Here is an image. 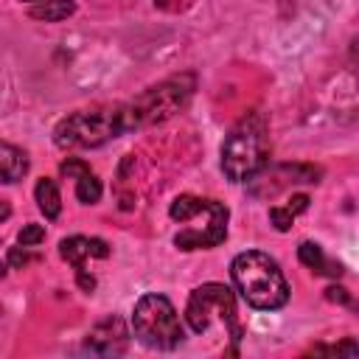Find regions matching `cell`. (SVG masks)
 <instances>
[{"label":"cell","mask_w":359,"mask_h":359,"mask_svg":"<svg viewBox=\"0 0 359 359\" xmlns=\"http://www.w3.org/2000/svg\"><path fill=\"white\" fill-rule=\"evenodd\" d=\"M230 278L241 300L258 311H275L289 303V283L278 261L261 250L238 252L230 264Z\"/></svg>","instance_id":"obj_1"},{"label":"cell","mask_w":359,"mask_h":359,"mask_svg":"<svg viewBox=\"0 0 359 359\" xmlns=\"http://www.w3.org/2000/svg\"><path fill=\"white\" fill-rule=\"evenodd\" d=\"M168 216L180 222V233L174 244L185 252L191 250H210L227 238V208L216 199H202L194 194H182L171 202Z\"/></svg>","instance_id":"obj_2"},{"label":"cell","mask_w":359,"mask_h":359,"mask_svg":"<svg viewBox=\"0 0 359 359\" xmlns=\"http://www.w3.org/2000/svg\"><path fill=\"white\" fill-rule=\"evenodd\" d=\"M269 160V135L266 118L261 112H247L227 132L222 143V171L230 182H247L264 171Z\"/></svg>","instance_id":"obj_3"},{"label":"cell","mask_w":359,"mask_h":359,"mask_svg":"<svg viewBox=\"0 0 359 359\" xmlns=\"http://www.w3.org/2000/svg\"><path fill=\"white\" fill-rule=\"evenodd\" d=\"M123 132H129L126 109H123V104H109V107L79 109V112H70L67 118H62L53 129V143L65 151L98 149Z\"/></svg>","instance_id":"obj_4"},{"label":"cell","mask_w":359,"mask_h":359,"mask_svg":"<svg viewBox=\"0 0 359 359\" xmlns=\"http://www.w3.org/2000/svg\"><path fill=\"white\" fill-rule=\"evenodd\" d=\"M194 84H196L194 76L182 73V76H171V79L143 90L135 101L123 104L129 129H143V126H154V123H163V121L174 118L191 101Z\"/></svg>","instance_id":"obj_5"},{"label":"cell","mask_w":359,"mask_h":359,"mask_svg":"<svg viewBox=\"0 0 359 359\" xmlns=\"http://www.w3.org/2000/svg\"><path fill=\"white\" fill-rule=\"evenodd\" d=\"M132 334L137 342L154 351H174L182 345V323L177 317V309L163 294H143L132 309Z\"/></svg>","instance_id":"obj_6"},{"label":"cell","mask_w":359,"mask_h":359,"mask_svg":"<svg viewBox=\"0 0 359 359\" xmlns=\"http://www.w3.org/2000/svg\"><path fill=\"white\" fill-rule=\"evenodd\" d=\"M185 320L194 334H205L213 325H222L233 342L241 339V323L236 311V297L224 283H202L191 292L185 303Z\"/></svg>","instance_id":"obj_7"},{"label":"cell","mask_w":359,"mask_h":359,"mask_svg":"<svg viewBox=\"0 0 359 359\" xmlns=\"http://www.w3.org/2000/svg\"><path fill=\"white\" fill-rule=\"evenodd\" d=\"M126 342H129L126 323L121 317H107L90 328V334L84 339V351L98 353V356H115V353L126 351Z\"/></svg>","instance_id":"obj_8"},{"label":"cell","mask_w":359,"mask_h":359,"mask_svg":"<svg viewBox=\"0 0 359 359\" xmlns=\"http://www.w3.org/2000/svg\"><path fill=\"white\" fill-rule=\"evenodd\" d=\"M59 255L73 264L76 269L84 266L87 258H107L109 255V244L104 238H87V236H70L59 241Z\"/></svg>","instance_id":"obj_9"},{"label":"cell","mask_w":359,"mask_h":359,"mask_svg":"<svg viewBox=\"0 0 359 359\" xmlns=\"http://www.w3.org/2000/svg\"><path fill=\"white\" fill-rule=\"evenodd\" d=\"M28 174V154L14 143L0 140V182H17Z\"/></svg>","instance_id":"obj_10"},{"label":"cell","mask_w":359,"mask_h":359,"mask_svg":"<svg viewBox=\"0 0 359 359\" xmlns=\"http://www.w3.org/2000/svg\"><path fill=\"white\" fill-rule=\"evenodd\" d=\"M34 196H36V205L45 213V219H59V213H62V194H59L56 180L42 177L36 182V188H34Z\"/></svg>","instance_id":"obj_11"},{"label":"cell","mask_w":359,"mask_h":359,"mask_svg":"<svg viewBox=\"0 0 359 359\" xmlns=\"http://www.w3.org/2000/svg\"><path fill=\"white\" fill-rule=\"evenodd\" d=\"M76 11V0H39L36 6H31L28 17L42 20V22H62Z\"/></svg>","instance_id":"obj_12"},{"label":"cell","mask_w":359,"mask_h":359,"mask_svg":"<svg viewBox=\"0 0 359 359\" xmlns=\"http://www.w3.org/2000/svg\"><path fill=\"white\" fill-rule=\"evenodd\" d=\"M101 180L87 168L84 174H79L76 177V199L81 202V205H95L98 199H101Z\"/></svg>","instance_id":"obj_13"},{"label":"cell","mask_w":359,"mask_h":359,"mask_svg":"<svg viewBox=\"0 0 359 359\" xmlns=\"http://www.w3.org/2000/svg\"><path fill=\"white\" fill-rule=\"evenodd\" d=\"M297 258H300V264L309 266L311 272H325V275H328V269H325L328 261H325L320 244H314V241H303V244L297 247Z\"/></svg>","instance_id":"obj_14"},{"label":"cell","mask_w":359,"mask_h":359,"mask_svg":"<svg viewBox=\"0 0 359 359\" xmlns=\"http://www.w3.org/2000/svg\"><path fill=\"white\" fill-rule=\"evenodd\" d=\"M17 241H20L22 247H36V244L45 241V227H42V224H25V227L17 233Z\"/></svg>","instance_id":"obj_15"},{"label":"cell","mask_w":359,"mask_h":359,"mask_svg":"<svg viewBox=\"0 0 359 359\" xmlns=\"http://www.w3.org/2000/svg\"><path fill=\"white\" fill-rule=\"evenodd\" d=\"M269 222L275 224L278 233H286L292 227V222H294V213L289 208H269Z\"/></svg>","instance_id":"obj_16"},{"label":"cell","mask_w":359,"mask_h":359,"mask_svg":"<svg viewBox=\"0 0 359 359\" xmlns=\"http://www.w3.org/2000/svg\"><path fill=\"white\" fill-rule=\"evenodd\" d=\"M87 168H90V165H87L84 160H79V157H67V160L59 165V171H62L65 177H73V180H76L79 174H84Z\"/></svg>","instance_id":"obj_17"},{"label":"cell","mask_w":359,"mask_h":359,"mask_svg":"<svg viewBox=\"0 0 359 359\" xmlns=\"http://www.w3.org/2000/svg\"><path fill=\"white\" fill-rule=\"evenodd\" d=\"M25 250H28V247H22V244H20V247H11V252H8V264H11V266H25V264L31 261V255H28Z\"/></svg>","instance_id":"obj_18"},{"label":"cell","mask_w":359,"mask_h":359,"mask_svg":"<svg viewBox=\"0 0 359 359\" xmlns=\"http://www.w3.org/2000/svg\"><path fill=\"white\" fill-rule=\"evenodd\" d=\"M76 280H79V286L84 289V292H93L95 289V278L93 275H87V269L81 266V269H76Z\"/></svg>","instance_id":"obj_19"},{"label":"cell","mask_w":359,"mask_h":359,"mask_svg":"<svg viewBox=\"0 0 359 359\" xmlns=\"http://www.w3.org/2000/svg\"><path fill=\"white\" fill-rule=\"evenodd\" d=\"M292 213H300V210H306L309 208V196H303V194H297V196H292L289 199V205H286Z\"/></svg>","instance_id":"obj_20"},{"label":"cell","mask_w":359,"mask_h":359,"mask_svg":"<svg viewBox=\"0 0 359 359\" xmlns=\"http://www.w3.org/2000/svg\"><path fill=\"white\" fill-rule=\"evenodd\" d=\"M328 297H331V300H339V303H348V294H345L342 286H337V289L331 286V289H328Z\"/></svg>","instance_id":"obj_21"},{"label":"cell","mask_w":359,"mask_h":359,"mask_svg":"<svg viewBox=\"0 0 359 359\" xmlns=\"http://www.w3.org/2000/svg\"><path fill=\"white\" fill-rule=\"evenodd\" d=\"M8 216H11V208H8V202H3V199H0V222H3V219H8Z\"/></svg>","instance_id":"obj_22"},{"label":"cell","mask_w":359,"mask_h":359,"mask_svg":"<svg viewBox=\"0 0 359 359\" xmlns=\"http://www.w3.org/2000/svg\"><path fill=\"white\" fill-rule=\"evenodd\" d=\"M3 275H6V264H0V278H3Z\"/></svg>","instance_id":"obj_23"},{"label":"cell","mask_w":359,"mask_h":359,"mask_svg":"<svg viewBox=\"0 0 359 359\" xmlns=\"http://www.w3.org/2000/svg\"><path fill=\"white\" fill-rule=\"evenodd\" d=\"M22 3H39V0H22Z\"/></svg>","instance_id":"obj_24"}]
</instances>
